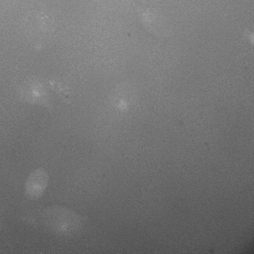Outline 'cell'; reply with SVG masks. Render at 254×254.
Listing matches in <instances>:
<instances>
[{
  "instance_id": "6da1fadb",
  "label": "cell",
  "mask_w": 254,
  "mask_h": 254,
  "mask_svg": "<svg viewBox=\"0 0 254 254\" xmlns=\"http://www.w3.org/2000/svg\"><path fill=\"white\" fill-rule=\"evenodd\" d=\"M42 219L46 227L51 232L64 237H70L80 233L86 226L85 217L65 206L54 205L47 208Z\"/></svg>"
},
{
  "instance_id": "7a4b0ae2",
  "label": "cell",
  "mask_w": 254,
  "mask_h": 254,
  "mask_svg": "<svg viewBox=\"0 0 254 254\" xmlns=\"http://www.w3.org/2000/svg\"><path fill=\"white\" fill-rule=\"evenodd\" d=\"M49 182L47 171L43 168H38L33 171L28 176L25 184L27 196L32 199L40 197L46 190Z\"/></svg>"
}]
</instances>
